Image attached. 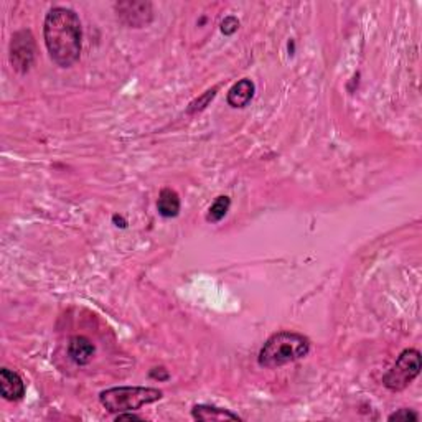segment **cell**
<instances>
[{"mask_svg":"<svg viewBox=\"0 0 422 422\" xmlns=\"http://www.w3.org/2000/svg\"><path fill=\"white\" fill-rule=\"evenodd\" d=\"M43 38L51 60L61 68H70L79 60L83 48V29L75 10L51 9L45 17Z\"/></svg>","mask_w":422,"mask_h":422,"instance_id":"obj_1","label":"cell"},{"mask_svg":"<svg viewBox=\"0 0 422 422\" xmlns=\"http://www.w3.org/2000/svg\"><path fill=\"white\" fill-rule=\"evenodd\" d=\"M310 351V340L295 331H279L269 339L259 351V365L262 368H279L297 360H302Z\"/></svg>","mask_w":422,"mask_h":422,"instance_id":"obj_2","label":"cell"},{"mask_svg":"<svg viewBox=\"0 0 422 422\" xmlns=\"http://www.w3.org/2000/svg\"><path fill=\"white\" fill-rule=\"evenodd\" d=\"M163 398V393L157 388L145 386H119L109 388L99 394V403L103 408L109 411L110 414L129 413L137 411L142 406L157 403Z\"/></svg>","mask_w":422,"mask_h":422,"instance_id":"obj_3","label":"cell"},{"mask_svg":"<svg viewBox=\"0 0 422 422\" xmlns=\"http://www.w3.org/2000/svg\"><path fill=\"white\" fill-rule=\"evenodd\" d=\"M421 353L414 348L401 353L393 368L383 376V384L391 391H403L419 376Z\"/></svg>","mask_w":422,"mask_h":422,"instance_id":"obj_4","label":"cell"},{"mask_svg":"<svg viewBox=\"0 0 422 422\" xmlns=\"http://www.w3.org/2000/svg\"><path fill=\"white\" fill-rule=\"evenodd\" d=\"M35 60V40L31 31L20 30L10 41V63L15 71L26 73Z\"/></svg>","mask_w":422,"mask_h":422,"instance_id":"obj_5","label":"cell"},{"mask_svg":"<svg viewBox=\"0 0 422 422\" xmlns=\"http://www.w3.org/2000/svg\"><path fill=\"white\" fill-rule=\"evenodd\" d=\"M115 12H118L120 22L130 29H142V26L149 25L154 17L150 2H135V0L115 4Z\"/></svg>","mask_w":422,"mask_h":422,"instance_id":"obj_6","label":"cell"},{"mask_svg":"<svg viewBox=\"0 0 422 422\" xmlns=\"http://www.w3.org/2000/svg\"><path fill=\"white\" fill-rule=\"evenodd\" d=\"M0 391L4 399L20 401L25 396V383L19 373L9 368L0 369Z\"/></svg>","mask_w":422,"mask_h":422,"instance_id":"obj_7","label":"cell"},{"mask_svg":"<svg viewBox=\"0 0 422 422\" xmlns=\"http://www.w3.org/2000/svg\"><path fill=\"white\" fill-rule=\"evenodd\" d=\"M94 353H96L94 343L83 335L73 336L70 343H68V355L76 365H88L93 360Z\"/></svg>","mask_w":422,"mask_h":422,"instance_id":"obj_8","label":"cell"},{"mask_svg":"<svg viewBox=\"0 0 422 422\" xmlns=\"http://www.w3.org/2000/svg\"><path fill=\"white\" fill-rule=\"evenodd\" d=\"M254 93H256L254 83H252L251 79L245 78V79H240V81L231 86L226 99H228V104L231 108L241 109V108H246V106L251 103V99L254 98Z\"/></svg>","mask_w":422,"mask_h":422,"instance_id":"obj_9","label":"cell"},{"mask_svg":"<svg viewBox=\"0 0 422 422\" xmlns=\"http://www.w3.org/2000/svg\"><path fill=\"white\" fill-rule=\"evenodd\" d=\"M192 416L195 421H241V418L235 413H231L230 409L216 408V406L210 404H197L193 406Z\"/></svg>","mask_w":422,"mask_h":422,"instance_id":"obj_10","label":"cell"},{"mask_svg":"<svg viewBox=\"0 0 422 422\" xmlns=\"http://www.w3.org/2000/svg\"><path fill=\"white\" fill-rule=\"evenodd\" d=\"M157 210L163 218H175L180 213V197L175 190L163 188L158 195Z\"/></svg>","mask_w":422,"mask_h":422,"instance_id":"obj_11","label":"cell"},{"mask_svg":"<svg viewBox=\"0 0 422 422\" xmlns=\"http://www.w3.org/2000/svg\"><path fill=\"white\" fill-rule=\"evenodd\" d=\"M230 207H231L230 197H225V195L223 197H218L215 200V203L210 207L207 220L210 221V223H220V221L223 220L226 215H228Z\"/></svg>","mask_w":422,"mask_h":422,"instance_id":"obj_12","label":"cell"},{"mask_svg":"<svg viewBox=\"0 0 422 422\" xmlns=\"http://www.w3.org/2000/svg\"><path fill=\"white\" fill-rule=\"evenodd\" d=\"M215 96H216V89H210V91L205 93L202 98L195 99V101H193L192 104H190L188 113H190V114H193V113H200V110H203L205 108H207V106L210 104L211 99H213Z\"/></svg>","mask_w":422,"mask_h":422,"instance_id":"obj_13","label":"cell"},{"mask_svg":"<svg viewBox=\"0 0 422 422\" xmlns=\"http://www.w3.org/2000/svg\"><path fill=\"white\" fill-rule=\"evenodd\" d=\"M389 421H419V414L413 409H399L389 416Z\"/></svg>","mask_w":422,"mask_h":422,"instance_id":"obj_14","label":"cell"},{"mask_svg":"<svg viewBox=\"0 0 422 422\" xmlns=\"http://www.w3.org/2000/svg\"><path fill=\"white\" fill-rule=\"evenodd\" d=\"M237 29H240V20L233 15H230V17H226L223 22H221V31H223L225 35H235Z\"/></svg>","mask_w":422,"mask_h":422,"instance_id":"obj_15","label":"cell"},{"mask_svg":"<svg viewBox=\"0 0 422 422\" xmlns=\"http://www.w3.org/2000/svg\"><path fill=\"white\" fill-rule=\"evenodd\" d=\"M115 421H142V418L140 416H135V414H130V411L129 413H120V414H118L115 416Z\"/></svg>","mask_w":422,"mask_h":422,"instance_id":"obj_16","label":"cell"}]
</instances>
